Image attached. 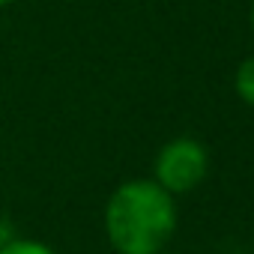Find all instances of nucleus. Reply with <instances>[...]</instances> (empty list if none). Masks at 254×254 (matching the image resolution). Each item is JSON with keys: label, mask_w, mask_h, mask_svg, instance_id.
Returning <instances> with one entry per match:
<instances>
[{"label": "nucleus", "mask_w": 254, "mask_h": 254, "mask_svg": "<svg viewBox=\"0 0 254 254\" xmlns=\"http://www.w3.org/2000/svg\"><path fill=\"white\" fill-rule=\"evenodd\" d=\"M177 230V200L156 180H129L105 203V236L117 254H162Z\"/></svg>", "instance_id": "nucleus-1"}, {"label": "nucleus", "mask_w": 254, "mask_h": 254, "mask_svg": "<svg viewBox=\"0 0 254 254\" xmlns=\"http://www.w3.org/2000/svg\"><path fill=\"white\" fill-rule=\"evenodd\" d=\"M209 171V153L200 141L194 138H174L168 141L153 165V180L168 191V194H189L194 191Z\"/></svg>", "instance_id": "nucleus-2"}, {"label": "nucleus", "mask_w": 254, "mask_h": 254, "mask_svg": "<svg viewBox=\"0 0 254 254\" xmlns=\"http://www.w3.org/2000/svg\"><path fill=\"white\" fill-rule=\"evenodd\" d=\"M233 90H236V96H239L245 105L254 108V54H248V57L239 63V69H236V75H233Z\"/></svg>", "instance_id": "nucleus-3"}, {"label": "nucleus", "mask_w": 254, "mask_h": 254, "mask_svg": "<svg viewBox=\"0 0 254 254\" xmlns=\"http://www.w3.org/2000/svg\"><path fill=\"white\" fill-rule=\"evenodd\" d=\"M0 254H57L51 245H45V242H36V239H9V242H3L0 245Z\"/></svg>", "instance_id": "nucleus-4"}, {"label": "nucleus", "mask_w": 254, "mask_h": 254, "mask_svg": "<svg viewBox=\"0 0 254 254\" xmlns=\"http://www.w3.org/2000/svg\"><path fill=\"white\" fill-rule=\"evenodd\" d=\"M251 30H254V0H251Z\"/></svg>", "instance_id": "nucleus-5"}, {"label": "nucleus", "mask_w": 254, "mask_h": 254, "mask_svg": "<svg viewBox=\"0 0 254 254\" xmlns=\"http://www.w3.org/2000/svg\"><path fill=\"white\" fill-rule=\"evenodd\" d=\"M9 3H15V0H0V6H9Z\"/></svg>", "instance_id": "nucleus-6"}, {"label": "nucleus", "mask_w": 254, "mask_h": 254, "mask_svg": "<svg viewBox=\"0 0 254 254\" xmlns=\"http://www.w3.org/2000/svg\"><path fill=\"white\" fill-rule=\"evenodd\" d=\"M162 254H165V251H162Z\"/></svg>", "instance_id": "nucleus-7"}]
</instances>
